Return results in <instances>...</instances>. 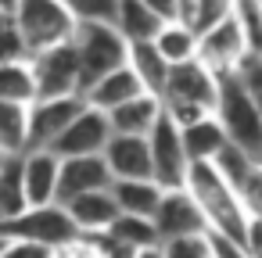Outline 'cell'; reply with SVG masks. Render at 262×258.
<instances>
[{"mask_svg": "<svg viewBox=\"0 0 262 258\" xmlns=\"http://www.w3.org/2000/svg\"><path fill=\"white\" fill-rule=\"evenodd\" d=\"M187 190L198 201V208H201V215L208 222V233H219V237H230V240L248 244L251 219H248L241 197L233 194V186L219 176V169L212 161H190Z\"/></svg>", "mask_w": 262, "mask_h": 258, "instance_id": "1", "label": "cell"}, {"mask_svg": "<svg viewBox=\"0 0 262 258\" xmlns=\"http://www.w3.org/2000/svg\"><path fill=\"white\" fill-rule=\"evenodd\" d=\"M215 97H219V76L205 65V61H183L169 68L165 90H162V111L183 129L205 115L215 111Z\"/></svg>", "mask_w": 262, "mask_h": 258, "instance_id": "2", "label": "cell"}, {"mask_svg": "<svg viewBox=\"0 0 262 258\" xmlns=\"http://www.w3.org/2000/svg\"><path fill=\"white\" fill-rule=\"evenodd\" d=\"M11 22H15L29 54L72 43L76 26H79L76 15L65 8V0H15Z\"/></svg>", "mask_w": 262, "mask_h": 258, "instance_id": "3", "label": "cell"}, {"mask_svg": "<svg viewBox=\"0 0 262 258\" xmlns=\"http://www.w3.org/2000/svg\"><path fill=\"white\" fill-rule=\"evenodd\" d=\"M215 119L223 122L226 136L233 147L248 151L255 161L262 158V115L251 101V93L244 90L237 72H223L219 76V97H215Z\"/></svg>", "mask_w": 262, "mask_h": 258, "instance_id": "4", "label": "cell"}, {"mask_svg": "<svg viewBox=\"0 0 262 258\" xmlns=\"http://www.w3.org/2000/svg\"><path fill=\"white\" fill-rule=\"evenodd\" d=\"M72 47H76V58H79L83 93H86L97 79H104L108 72L122 68L126 58H129L126 36H122L115 26H104V22H79V26H76V36H72Z\"/></svg>", "mask_w": 262, "mask_h": 258, "instance_id": "5", "label": "cell"}, {"mask_svg": "<svg viewBox=\"0 0 262 258\" xmlns=\"http://www.w3.org/2000/svg\"><path fill=\"white\" fill-rule=\"evenodd\" d=\"M147 147H151V179H155L162 190H180V186H187L190 158H187L180 126H176L165 111H162V119L155 122V129L147 133Z\"/></svg>", "mask_w": 262, "mask_h": 258, "instance_id": "6", "label": "cell"}, {"mask_svg": "<svg viewBox=\"0 0 262 258\" xmlns=\"http://www.w3.org/2000/svg\"><path fill=\"white\" fill-rule=\"evenodd\" d=\"M0 233H4L8 240H29V244H43L51 251H61L69 247L79 229L72 226L65 204H43V208H29L22 212L15 222H4L0 226Z\"/></svg>", "mask_w": 262, "mask_h": 258, "instance_id": "7", "label": "cell"}, {"mask_svg": "<svg viewBox=\"0 0 262 258\" xmlns=\"http://www.w3.org/2000/svg\"><path fill=\"white\" fill-rule=\"evenodd\" d=\"M33 79H36V101L43 97H83V79H79V58L72 43L29 54Z\"/></svg>", "mask_w": 262, "mask_h": 258, "instance_id": "8", "label": "cell"}, {"mask_svg": "<svg viewBox=\"0 0 262 258\" xmlns=\"http://www.w3.org/2000/svg\"><path fill=\"white\" fill-rule=\"evenodd\" d=\"M86 108V101L76 97H43L29 108V151H51L58 136L72 126V119Z\"/></svg>", "mask_w": 262, "mask_h": 258, "instance_id": "9", "label": "cell"}, {"mask_svg": "<svg viewBox=\"0 0 262 258\" xmlns=\"http://www.w3.org/2000/svg\"><path fill=\"white\" fill-rule=\"evenodd\" d=\"M108 140H112V122H108V115L86 104V108L72 119V126L58 136V144H54L51 151H54L58 158H86V154H104Z\"/></svg>", "mask_w": 262, "mask_h": 258, "instance_id": "10", "label": "cell"}, {"mask_svg": "<svg viewBox=\"0 0 262 258\" xmlns=\"http://www.w3.org/2000/svg\"><path fill=\"white\" fill-rule=\"evenodd\" d=\"M155 229H158V240H172V237H198V233H208V222L198 208V201L190 197L187 186L180 190H165L158 208H155Z\"/></svg>", "mask_w": 262, "mask_h": 258, "instance_id": "11", "label": "cell"}, {"mask_svg": "<svg viewBox=\"0 0 262 258\" xmlns=\"http://www.w3.org/2000/svg\"><path fill=\"white\" fill-rule=\"evenodd\" d=\"M244 58H251V51H248V40H244L241 26L233 22V15L226 22H219L215 29H208L198 43V61H205L215 76L237 72L244 65Z\"/></svg>", "mask_w": 262, "mask_h": 258, "instance_id": "12", "label": "cell"}, {"mask_svg": "<svg viewBox=\"0 0 262 258\" xmlns=\"http://www.w3.org/2000/svg\"><path fill=\"white\" fill-rule=\"evenodd\" d=\"M115 176L104 161V154H86V158H61V172H58V204H69L83 194H97V190H112Z\"/></svg>", "mask_w": 262, "mask_h": 258, "instance_id": "13", "label": "cell"}, {"mask_svg": "<svg viewBox=\"0 0 262 258\" xmlns=\"http://www.w3.org/2000/svg\"><path fill=\"white\" fill-rule=\"evenodd\" d=\"M58 172H61V158L54 151H29V154H22V179H26L29 208L58 204Z\"/></svg>", "mask_w": 262, "mask_h": 258, "instance_id": "14", "label": "cell"}, {"mask_svg": "<svg viewBox=\"0 0 262 258\" xmlns=\"http://www.w3.org/2000/svg\"><path fill=\"white\" fill-rule=\"evenodd\" d=\"M104 161L115 179H151V147L147 136H115L104 147Z\"/></svg>", "mask_w": 262, "mask_h": 258, "instance_id": "15", "label": "cell"}, {"mask_svg": "<svg viewBox=\"0 0 262 258\" xmlns=\"http://www.w3.org/2000/svg\"><path fill=\"white\" fill-rule=\"evenodd\" d=\"M72 226L79 229V237H97V233H108L112 222L119 219V204L112 197V190H97V194H83L76 201L65 204Z\"/></svg>", "mask_w": 262, "mask_h": 258, "instance_id": "16", "label": "cell"}, {"mask_svg": "<svg viewBox=\"0 0 262 258\" xmlns=\"http://www.w3.org/2000/svg\"><path fill=\"white\" fill-rule=\"evenodd\" d=\"M140 93H147L144 86H140V79L129 72V65H122V68H115V72H108L104 79H97L86 93H83V101L90 104V108H97V111H115L119 104H126V101H133V97H140Z\"/></svg>", "mask_w": 262, "mask_h": 258, "instance_id": "17", "label": "cell"}, {"mask_svg": "<svg viewBox=\"0 0 262 258\" xmlns=\"http://www.w3.org/2000/svg\"><path fill=\"white\" fill-rule=\"evenodd\" d=\"M158 119H162V101L155 93H140V97L119 104L115 111H108L115 136H147Z\"/></svg>", "mask_w": 262, "mask_h": 258, "instance_id": "18", "label": "cell"}, {"mask_svg": "<svg viewBox=\"0 0 262 258\" xmlns=\"http://www.w3.org/2000/svg\"><path fill=\"white\" fill-rule=\"evenodd\" d=\"M180 133H183V147H187L190 161H215L230 147V136H226L223 122L215 119V111L198 119V122H190V126H183Z\"/></svg>", "mask_w": 262, "mask_h": 258, "instance_id": "19", "label": "cell"}, {"mask_svg": "<svg viewBox=\"0 0 262 258\" xmlns=\"http://www.w3.org/2000/svg\"><path fill=\"white\" fill-rule=\"evenodd\" d=\"M162 186L155 179H115L112 183V197L119 204V215H140V219H155V208L162 201Z\"/></svg>", "mask_w": 262, "mask_h": 258, "instance_id": "20", "label": "cell"}, {"mask_svg": "<svg viewBox=\"0 0 262 258\" xmlns=\"http://www.w3.org/2000/svg\"><path fill=\"white\" fill-rule=\"evenodd\" d=\"M29 108L0 101V158H22L29 154Z\"/></svg>", "mask_w": 262, "mask_h": 258, "instance_id": "21", "label": "cell"}, {"mask_svg": "<svg viewBox=\"0 0 262 258\" xmlns=\"http://www.w3.org/2000/svg\"><path fill=\"white\" fill-rule=\"evenodd\" d=\"M126 65H129V72L140 79V86L147 90V93H155V97H162V90H165V79H169V61L158 54V47L155 43H129V58H126Z\"/></svg>", "mask_w": 262, "mask_h": 258, "instance_id": "22", "label": "cell"}, {"mask_svg": "<svg viewBox=\"0 0 262 258\" xmlns=\"http://www.w3.org/2000/svg\"><path fill=\"white\" fill-rule=\"evenodd\" d=\"M22 212H29L26 179H22V158H0V226L15 222Z\"/></svg>", "mask_w": 262, "mask_h": 258, "instance_id": "23", "label": "cell"}, {"mask_svg": "<svg viewBox=\"0 0 262 258\" xmlns=\"http://www.w3.org/2000/svg\"><path fill=\"white\" fill-rule=\"evenodd\" d=\"M162 26H165V18H158L151 8L140 4V0H119L115 29L126 36V43H151Z\"/></svg>", "mask_w": 262, "mask_h": 258, "instance_id": "24", "label": "cell"}, {"mask_svg": "<svg viewBox=\"0 0 262 258\" xmlns=\"http://www.w3.org/2000/svg\"><path fill=\"white\" fill-rule=\"evenodd\" d=\"M151 43L158 47V54H162L169 65H183V61H194V58H198V43H201V40H198V33H194L190 26H183V22H165Z\"/></svg>", "mask_w": 262, "mask_h": 258, "instance_id": "25", "label": "cell"}, {"mask_svg": "<svg viewBox=\"0 0 262 258\" xmlns=\"http://www.w3.org/2000/svg\"><path fill=\"white\" fill-rule=\"evenodd\" d=\"M0 101H11V104H33L36 101V79H33L29 58L0 65Z\"/></svg>", "mask_w": 262, "mask_h": 258, "instance_id": "26", "label": "cell"}, {"mask_svg": "<svg viewBox=\"0 0 262 258\" xmlns=\"http://www.w3.org/2000/svg\"><path fill=\"white\" fill-rule=\"evenodd\" d=\"M108 237L129 251H147V247H158V229L151 219H140V215H119L108 229Z\"/></svg>", "mask_w": 262, "mask_h": 258, "instance_id": "27", "label": "cell"}, {"mask_svg": "<svg viewBox=\"0 0 262 258\" xmlns=\"http://www.w3.org/2000/svg\"><path fill=\"white\" fill-rule=\"evenodd\" d=\"M233 22L241 26L248 51L262 58V0H233Z\"/></svg>", "mask_w": 262, "mask_h": 258, "instance_id": "28", "label": "cell"}, {"mask_svg": "<svg viewBox=\"0 0 262 258\" xmlns=\"http://www.w3.org/2000/svg\"><path fill=\"white\" fill-rule=\"evenodd\" d=\"M212 165H215V169H219V176H223V179L233 186V194H237V190H241V186L251 179V172H255V158H251L248 151L233 147V144H230V147H226V151H223V154H219Z\"/></svg>", "mask_w": 262, "mask_h": 258, "instance_id": "29", "label": "cell"}, {"mask_svg": "<svg viewBox=\"0 0 262 258\" xmlns=\"http://www.w3.org/2000/svg\"><path fill=\"white\" fill-rule=\"evenodd\" d=\"M65 8L76 15V22L115 26V18H119V0H65Z\"/></svg>", "mask_w": 262, "mask_h": 258, "instance_id": "30", "label": "cell"}, {"mask_svg": "<svg viewBox=\"0 0 262 258\" xmlns=\"http://www.w3.org/2000/svg\"><path fill=\"white\" fill-rule=\"evenodd\" d=\"M162 258H212L208 251V233H198V237H172V240H162Z\"/></svg>", "mask_w": 262, "mask_h": 258, "instance_id": "31", "label": "cell"}, {"mask_svg": "<svg viewBox=\"0 0 262 258\" xmlns=\"http://www.w3.org/2000/svg\"><path fill=\"white\" fill-rule=\"evenodd\" d=\"M22 58H29V51H26V43H22L15 22H11V18H0V65L22 61Z\"/></svg>", "mask_w": 262, "mask_h": 258, "instance_id": "32", "label": "cell"}, {"mask_svg": "<svg viewBox=\"0 0 262 258\" xmlns=\"http://www.w3.org/2000/svg\"><path fill=\"white\" fill-rule=\"evenodd\" d=\"M237 76H241V83H244V90L251 93V101H255V108H258V115H262V58H244V65L237 68Z\"/></svg>", "mask_w": 262, "mask_h": 258, "instance_id": "33", "label": "cell"}, {"mask_svg": "<svg viewBox=\"0 0 262 258\" xmlns=\"http://www.w3.org/2000/svg\"><path fill=\"white\" fill-rule=\"evenodd\" d=\"M237 197H241V204H244L248 219H262V176H258V165H255L251 179L237 190Z\"/></svg>", "mask_w": 262, "mask_h": 258, "instance_id": "34", "label": "cell"}, {"mask_svg": "<svg viewBox=\"0 0 262 258\" xmlns=\"http://www.w3.org/2000/svg\"><path fill=\"white\" fill-rule=\"evenodd\" d=\"M54 258H104V247H101V233L97 237H76L69 247L54 251Z\"/></svg>", "mask_w": 262, "mask_h": 258, "instance_id": "35", "label": "cell"}, {"mask_svg": "<svg viewBox=\"0 0 262 258\" xmlns=\"http://www.w3.org/2000/svg\"><path fill=\"white\" fill-rule=\"evenodd\" d=\"M208 251H212V258H251L248 244L230 240V237H219V233H208Z\"/></svg>", "mask_w": 262, "mask_h": 258, "instance_id": "36", "label": "cell"}, {"mask_svg": "<svg viewBox=\"0 0 262 258\" xmlns=\"http://www.w3.org/2000/svg\"><path fill=\"white\" fill-rule=\"evenodd\" d=\"M0 258H54V251L43 244H29V240H8Z\"/></svg>", "mask_w": 262, "mask_h": 258, "instance_id": "37", "label": "cell"}, {"mask_svg": "<svg viewBox=\"0 0 262 258\" xmlns=\"http://www.w3.org/2000/svg\"><path fill=\"white\" fill-rule=\"evenodd\" d=\"M144 8H151L158 18H165V22H176V15H180V0H140Z\"/></svg>", "mask_w": 262, "mask_h": 258, "instance_id": "38", "label": "cell"}, {"mask_svg": "<svg viewBox=\"0 0 262 258\" xmlns=\"http://www.w3.org/2000/svg\"><path fill=\"white\" fill-rule=\"evenodd\" d=\"M248 251L251 258H262V219H251L248 226Z\"/></svg>", "mask_w": 262, "mask_h": 258, "instance_id": "39", "label": "cell"}, {"mask_svg": "<svg viewBox=\"0 0 262 258\" xmlns=\"http://www.w3.org/2000/svg\"><path fill=\"white\" fill-rule=\"evenodd\" d=\"M137 258H162V247H147V251H137Z\"/></svg>", "mask_w": 262, "mask_h": 258, "instance_id": "40", "label": "cell"}, {"mask_svg": "<svg viewBox=\"0 0 262 258\" xmlns=\"http://www.w3.org/2000/svg\"><path fill=\"white\" fill-rule=\"evenodd\" d=\"M4 247H8V237H4V233H0V251H4Z\"/></svg>", "mask_w": 262, "mask_h": 258, "instance_id": "41", "label": "cell"}, {"mask_svg": "<svg viewBox=\"0 0 262 258\" xmlns=\"http://www.w3.org/2000/svg\"><path fill=\"white\" fill-rule=\"evenodd\" d=\"M215 4H230V8H233V0H215Z\"/></svg>", "mask_w": 262, "mask_h": 258, "instance_id": "42", "label": "cell"}, {"mask_svg": "<svg viewBox=\"0 0 262 258\" xmlns=\"http://www.w3.org/2000/svg\"><path fill=\"white\" fill-rule=\"evenodd\" d=\"M255 165H258V176H262V158H258V161H255Z\"/></svg>", "mask_w": 262, "mask_h": 258, "instance_id": "43", "label": "cell"}, {"mask_svg": "<svg viewBox=\"0 0 262 258\" xmlns=\"http://www.w3.org/2000/svg\"><path fill=\"white\" fill-rule=\"evenodd\" d=\"M0 18H8V11H4V8H0Z\"/></svg>", "mask_w": 262, "mask_h": 258, "instance_id": "44", "label": "cell"}]
</instances>
